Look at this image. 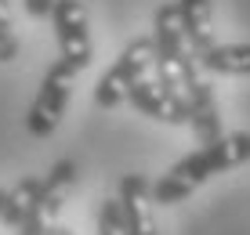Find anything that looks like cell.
<instances>
[{"instance_id":"obj_3","label":"cell","mask_w":250,"mask_h":235,"mask_svg":"<svg viewBox=\"0 0 250 235\" xmlns=\"http://www.w3.org/2000/svg\"><path fill=\"white\" fill-rule=\"evenodd\" d=\"M149 65H152V40L149 37L131 40L124 51H120L116 62L105 69V76L98 80V87H94V105L98 109H116L120 101L127 98L131 83L142 80Z\"/></svg>"},{"instance_id":"obj_13","label":"cell","mask_w":250,"mask_h":235,"mask_svg":"<svg viewBox=\"0 0 250 235\" xmlns=\"http://www.w3.org/2000/svg\"><path fill=\"white\" fill-rule=\"evenodd\" d=\"M15 232H19V235H44V232H47V217H44V214H29Z\"/></svg>"},{"instance_id":"obj_15","label":"cell","mask_w":250,"mask_h":235,"mask_svg":"<svg viewBox=\"0 0 250 235\" xmlns=\"http://www.w3.org/2000/svg\"><path fill=\"white\" fill-rule=\"evenodd\" d=\"M51 7H55V0H25V11H29V19H47Z\"/></svg>"},{"instance_id":"obj_4","label":"cell","mask_w":250,"mask_h":235,"mask_svg":"<svg viewBox=\"0 0 250 235\" xmlns=\"http://www.w3.org/2000/svg\"><path fill=\"white\" fill-rule=\"evenodd\" d=\"M51 25H55L58 37V51H62V62L73 69V73H83L91 65V29H87V7L80 0H55L51 7Z\"/></svg>"},{"instance_id":"obj_8","label":"cell","mask_w":250,"mask_h":235,"mask_svg":"<svg viewBox=\"0 0 250 235\" xmlns=\"http://www.w3.org/2000/svg\"><path fill=\"white\" fill-rule=\"evenodd\" d=\"M178 11V29H182L185 47L196 58L207 47H214V25H210V0H174Z\"/></svg>"},{"instance_id":"obj_12","label":"cell","mask_w":250,"mask_h":235,"mask_svg":"<svg viewBox=\"0 0 250 235\" xmlns=\"http://www.w3.org/2000/svg\"><path fill=\"white\" fill-rule=\"evenodd\" d=\"M98 235H124V221H120V203L105 199L98 210Z\"/></svg>"},{"instance_id":"obj_11","label":"cell","mask_w":250,"mask_h":235,"mask_svg":"<svg viewBox=\"0 0 250 235\" xmlns=\"http://www.w3.org/2000/svg\"><path fill=\"white\" fill-rule=\"evenodd\" d=\"M37 192H40V177H22L15 188H7L4 206H0V224L4 228H19L29 214H40Z\"/></svg>"},{"instance_id":"obj_2","label":"cell","mask_w":250,"mask_h":235,"mask_svg":"<svg viewBox=\"0 0 250 235\" xmlns=\"http://www.w3.org/2000/svg\"><path fill=\"white\" fill-rule=\"evenodd\" d=\"M73 76L76 73L62 58L44 73L37 98H33L29 112H25V130H29L33 137H51L58 130V123H62V116H65V105H69V94H73Z\"/></svg>"},{"instance_id":"obj_9","label":"cell","mask_w":250,"mask_h":235,"mask_svg":"<svg viewBox=\"0 0 250 235\" xmlns=\"http://www.w3.org/2000/svg\"><path fill=\"white\" fill-rule=\"evenodd\" d=\"M73 185H76V163L73 159H58L55 167L47 170V177H40L37 206H40V214H44L47 221L62 210V203H65V196H69Z\"/></svg>"},{"instance_id":"obj_10","label":"cell","mask_w":250,"mask_h":235,"mask_svg":"<svg viewBox=\"0 0 250 235\" xmlns=\"http://www.w3.org/2000/svg\"><path fill=\"white\" fill-rule=\"evenodd\" d=\"M196 62L214 76H250V43H214Z\"/></svg>"},{"instance_id":"obj_17","label":"cell","mask_w":250,"mask_h":235,"mask_svg":"<svg viewBox=\"0 0 250 235\" xmlns=\"http://www.w3.org/2000/svg\"><path fill=\"white\" fill-rule=\"evenodd\" d=\"M44 235H73V232L62 228V224H47V232H44Z\"/></svg>"},{"instance_id":"obj_5","label":"cell","mask_w":250,"mask_h":235,"mask_svg":"<svg viewBox=\"0 0 250 235\" xmlns=\"http://www.w3.org/2000/svg\"><path fill=\"white\" fill-rule=\"evenodd\" d=\"M116 203H120L124 235H156V224H152V199H149V177H145V174H124V177H120Z\"/></svg>"},{"instance_id":"obj_14","label":"cell","mask_w":250,"mask_h":235,"mask_svg":"<svg viewBox=\"0 0 250 235\" xmlns=\"http://www.w3.org/2000/svg\"><path fill=\"white\" fill-rule=\"evenodd\" d=\"M19 58V40L11 37V29H0V62H15Z\"/></svg>"},{"instance_id":"obj_7","label":"cell","mask_w":250,"mask_h":235,"mask_svg":"<svg viewBox=\"0 0 250 235\" xmlns=\"http://www.w3.org/2000/svg\"><path fill=\"white\" fill-rule=\"evenodd\" d=\"M182 91H185V105H188V127L196 130L200 145L218 141L221 137V109H218V98H214V87L203 76H196Z\"/></svg>"},{"instance_id":"obj_16","label":"cell","mask_w":250,"mask_h":235,"mask_svg":"<svg viewBox=\"0 0 250 235\" xmlns=\"http://www.w3.org/2000/svg\"><path fill=\"white\" fill-rule=\"evenodd\" d=\"M0 29H11V11H7V0H0Z\"/></svg>"},{"instance_id":"obj_1","label":"cell","mask_w":250,"mask_h":235,"mask_svg":"<svg viewBox=\"0 0 250 235\" xmlns=\"http://www.w3.org/2000/svg\"><path fill=\"white\" fill-rule=\"evenodd\" d=\"M247 159H250V134H247V130H236V134H221L218 141L203 145L200 152H188L185 159H178L167 174H174V177H182L185 185L200 188L203 181L214 177V174L243 167Z\"/></svg>"},{"instance_id":"obj_6","label":"cell","mask_w":250,"mask_h":235,"mask_svg":"<svg viewBox=\"0 0 250 235\" xmlns=\"http://www.w3.org/2000/svg\"><path fill=\"white\" fill-rule=\"evenodd\" d=\"M127 101L149 119H160V123H174V127H188V105L185 94H163L156 83H149L142 76L138 83H131L127 91Z\"/></svg>"},{"instance_id":"obj_18","label":"cell","mask_w":250,"mask_h":235,"mask_svg":"<svg viewBox=\"0 0 250 235\" xmlns=\"http://www.w3.org/2000/svg\"><path fill=\"white\" fill-rule=\"evenodd\" d=\"M0 206H4V188H0Z\"/></svg>"}]
</instances>
